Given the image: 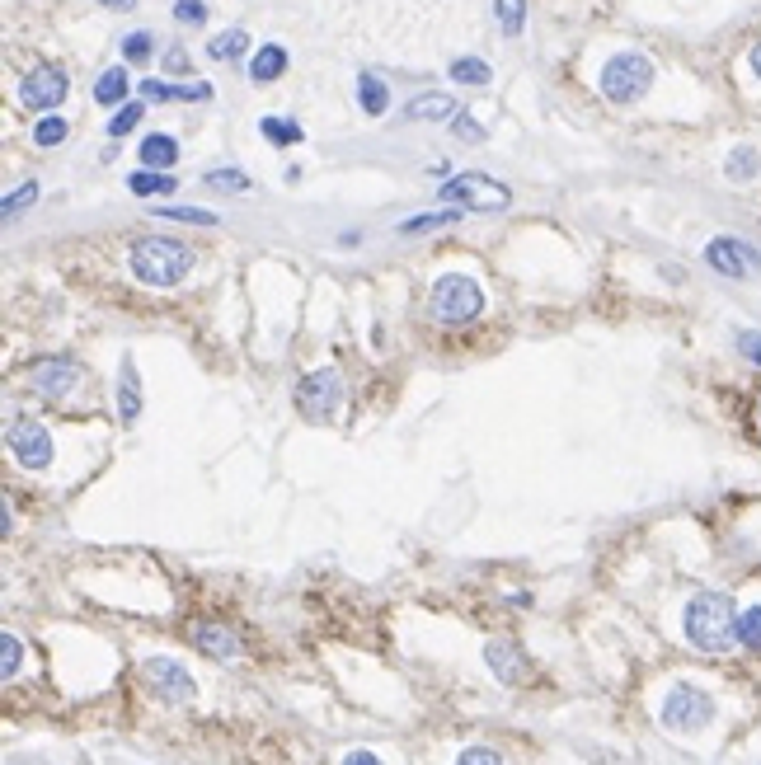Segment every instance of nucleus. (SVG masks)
Listing matches in <instances>:
<instances>
[{
    "instance_id": "nucleus-1",
    "label": "nucleus",
    "mask_w": 761,
    "mask_h": 765,
    "mask_svg": "<svg viewBox=\"0 0 761 765\" xmlns=\"http://www.w3.org/2000/svg\"><path fill=\"white\" fill-rule=\"evenodd\" d=\"M686 639L696 643L700 653H729L738 639V611L724 592H700L686 601Z\"/></svg>"
},
{
    "instance_id": "nucleus-2",
    "label": "nucleus",
    "mask_w": 761,
    "mask_h": 765,
    "mask_svg": "<svg viewBox=\"0 0 761 765\" xmlns=\"http://www.w3.org/2000/svg\"><path fill=\"white\" fill-rule=\"evenodd\" d=\"M188 268H193V249L179 245V240L146 235V240L132 245V273L146 287H174V282H184Z\"/></svg>"
},
{
    "instance_id": "nucleus-3",
    "label": "nucleus",
    "mask_w": 761,
    "mask_h": 765,
    "mask_svg": "<svg viewBox=\"0 0 761 765\" xmlns=\"http://www.w3.org/2000/svg\"><path fill=\"white\" fill-rule=\"evenodd\" d=\"M484 310V291L475 277L466 273H447L437 277L433 291H428V315L437 324H470Z\"/></svg>"
},
{
    "instance_id": "nucleus-4",
    "label": "nucleus",
    "mask_w": 761,
    "mask_h": 765,
    "mask_svg": "<svg viewBox=\"0 0 761 765\" xmlns=\"http://www.w3.org/2000/svg\"><path fill=\"white\" fill-rule=\"evenodd\" d=\"M653 85V62L644 52H621L602 66V94L611 104H635Z\"/></svg>"
},
{
    "instance_id": "nucleus-5",
    "label": "nucleus",
    "mask_w": 761,
    "mask_h": 765,
    "mask_svg": "<svg viewBox=\"0 0 761 765\" xmlns=\"http://www.w3.org/2000/svg\"><path fill=\"white\" fill-rule=\"evenodd\" d=\"M437 198L451 202V207H470V212H503L513 202V193L498 179H489V174H456V179L442 184Z\"/></svg>"
},
{
    "instance_id": "nucleus-6",
    "label": "nucleus",
    "mask_w": 761,
    "mask_h": 765,
    "mask_svg": "<svg viewBox=\"0 0 761 765\" xmlns=\"http://www.w3.org/2000/svg\"><path fill=\"white\" fill-rule=\"evenodd\" d=\"M663 728H672V733H700L705 723L715 719V700L705 695L700 686H672L668 695H663Z\"/></svg>"
},
{
    "instance_id": "nucleus-7",
    "label": "nucleus",
    "mask_w": 761,
    "mask_h": 765,
    "mask_svg": "<svg viewBox=\"0 0 761 765\" xmlns=\"http://www.w3.org/2000/svg\"><path fill=\"white\" fill-rule=\"evenodd\" d=\"M339 399H343V376L334 367L311 371V376H301V385H296V404H301V414L311 418V423L334 418Z\"/></svg>"
},
{
    "instance_id": "nucleus-8",
    "label": "nucleus",
    "mask_w": 761,
    "mask_h": 765,
    "mask_svg": "<svg viewBox=\"0 0 761 765\" xmlns=\"http://www.w3.org/2000/svg\"><path fill=\"white\" fill-rule=\"evenodd\" d=\"M66 90H71V80H66V71L62 66H33L29 76L19 80V104L24 108H33V113H52V108L66 99Z\"/></svg>"
},
{
    "instance_id": "nucleus-9",
    "label": "nucleus",
    "mask_w": 761,
    "mask_h": 765,
    "mask_svg": "<svg viewBox=\"0 0 761 765\" xmlns=\"http://www.w3.org/2000/svg\"><path fill=\"white\" fill-rule=\"evenodd\" d=\"M5 442H10V456L24 465V470H47L52 465V437L38 418H15L5 428Z\"/></svg>"
},
{
    "instance_id": "nucleus-10",
    "label": "nucleus",
    "mask_w": 761,
    "mask_h": 765,
    "mask_svg": "<svg viewBox=\"0 0 761 765\" xmlns=\"http://www.w3.org/2000/svg\"><path fill=\"white\" fill-rule=\"evenodd\" d=\"M141 672H146V686L156 690L165 704H188L193 695H198L193 676H188L179 662H170V658H151L146 667H141Z\"/></svg>"
},
{
    "instance_id": "nucleus-11",
    "label": "nucleus",
    "mask_w": 761,
    "mask_h": 765,
    "mask_svg": "<svg viewBox=\"0 0 761 765\" xmlns=\"http://www.w3.org/2000/svg\"><path fill=\"white\" fill-rule=\"evenodd\" d=\"M33 390L38 395H47V399H62V395H71L80 385V367L76 362H66V357H52V362H38L33 367Z\"/></svg>"
},
{
    "instance_id": "nucleus-12",
    "label": "nucleus",
    "mask_w": 761,
    "mask_h": 765,
    "mask_svg": "<svg viewBox=\"0 0 761 765\" xmlns=\"http://www.w3.org/2000/svg\"><path fill=\"white\" fill-rule=\"evenodd\" d=\"M705 263H710L715 273H724V277H743L747 268H757V254H752L747 245H738L733 235H719V240L705 245Z\"/></svg>"
},
{
    "instance_id": "nucleus-13",
    "label": "nucleus",
    "mask_w": 761,
    "mask_h": 765,
    "mask_svg": "<svg viewBox=\"0 0 761 765\" xmlns=\"http://www.w3.org/2000/svg\"><path fill=\"white\" fill-rule=\"evenodd\" d=\"M484 662H489V667H494V676H498V681H508V686H513V681H527V658L517 653L513 643L494 639L489 648H484Z\"/></svg>"
},
{
    "instance_id": "nucleus-14",
    "label": "nucleus",
    "mask_w": 761,
    "mask_h": 765,
    "mask_svg": "<svg viewBox=\"0 0 761 765\" xmlns=\"http://www.w3.org/2000/svg\"><path fill=\"white\" fill-rule=\"evenodd\" d=\"M404 118L409 123H447V118H456V99L451 94H419V99L404 104Z\"/></svg>"
},
{
    "instance_id": "nucleus-15",
    "label": "nucleus",
    "mask_w": 761,
    "mask_h": 765,
    "mask_svg": "<svg viewBox=\"0 0 761 765\" xmlns=\"http://www.w3.org/2000/svg\"><path fill=\"white\" fill-rule=\"evenodd\" d=\"M137 414H141V381H137V367L123 362V371H118V418L132 428Z\"/></svg>"
},
{
    "instance_id": "nucleus-16",
    "label": "nucleus",
    "mask_w": 761,
    "mask_h": 765,
    "mask_svg": "<svg viewBox=\"0 0 761 765\" xmlns=\"http://www.w3.org/2000/svg\"><path fill=\"white\" fill-rule=\"evenodd\" d=\"M282 71H287V47H278V43H264L259 52H254V62H249V76L254 80H278Z\"/></svg>"
},
{
    "instance_id": "nucleus-17",
    "label": "nucleus",
    "mask_w": 761,
    "mask_h": 765,
    "mask_svg": "<svg viewBox=\"0 0 761 765\" xmlns=\"http://www.w3.org/2000/svg\"><path fill=\"white\" fill-rule=\"evenodd\" d=\"M174 160H179V141H174V137L156 132V137L141 141V165H146V169H170Z\"/></svg>"
},
{
    "instance_id": "nucleus-18",
    "label": "nucleus",
    "mask_w": 761,
    "mask_h": 765,
    "mask_svg": "<svg viewBox=\"0 0 761 765\" xmlns=\"http://www.w3.org/2000/svg\"><path fill=\"white\" fill-rule=\"evenodd\" d=\"M193 643H198L202 653H212V658H235V653H240V643H235L226 629H217V625H198V629H193Z\"/></svg>"
},
{
    "instance_id": "nucleus-19",
    "label": "nucleus",
    "mask_w": 761,
    "mask_h": 765,
    "mask_svg": "<svg viewBox=\"0 0 761 765\" xmlns=\"http://www.w3.org/2000/svg\"><path fill=\"white\" fill-rule=\"evenodd\" d=\"M174 174H160V169H141V174H127V188L137 198H160V193H174Z\"/></svg>"
},
{
    "instance_id": "nucleus-20",
    "label": "nucleus",
    "mask_w": 761,
    "mask_h": 765,
    "mask_svg": "<svg viewBox=\"0 0 761 765\" xmlns=\"http://www.w3.org/2000/svg\"><path fill=\"white\" fill-rule=\"evenodd\" d=\"M240 52H249V33L245 29H226V33H217V38L207 43V57H212V62H235Z\"/></svg>"
},
{
    "instance_id": "nucleus-21",
    "label": "nucleus",
    "mask_w": 761,
    "mask_h": 765,
    "mask_svg": "<svg viewBox=\"0 0 761 765\" xmlns=\"http://www.w3.org/2000/svg\"><path fill=\"white\" fill-rule=\"evenodd\" d=\"M94 99H99L104 108L123 104V99H127V71H123V66H113V71H104V76L94 80Z\"/></svg>"
},
{
    "instance_id": "nucleus-22",
    "label": "nucleus",
    "mask_w": 761,
    "mask_h": 765,
    "mask_svg": "<svg viewBox=\"0 0 761 765\" xmlns=\"http://www.w3.org/2000/svg\"><path fill=\"white\" fill-rule=\"evenodd\" d=\"M358 104L367 108L372 118H381V113L390 108V90H386V85H381L376 76H358Z\"/></svg>"
},
{
    "instance_id": "nucleus-23",
    "label": "nucleus",
    "mask_w": 761,
    "mask_h": 765,
    "mask_svg": "<svg viewBox=\"0 0 761 765\" xmlns=\"http://www.w3.org/2000/svg\"><path fill=\"white\" fill-rule=\"evenodd\" d=\"M761 169V155L752 151V146H738V151L729 155V165H724V174H729L733 184H747V179H757Z\"/></svg>"
},
{
    "instance_id": "nucleus-24",
    "label": "nucleus",
    "mask_w": 761,
    "mask_h": 765,
    "mask_svg": "<svg viewBox=\"0 0 761 765\" xmlns=\"http://www.w3.org/2000/svg\"><path fill=\"white\" fill-rule=\"evenodd\" d=\"M498 5V29L517 38V33L527 29V0H494Z\"/></svg>"
},
{
    "instance_id": "nucleus-25",
    "label": "nucleus",
    "mask_w": 761,
    "mask_h": 765,
    "mask_svg": "<svg viewBox=\"0 0 761 765\" xmlns=\"http://www.w3.org/2000/svg\"><path fill=\"white\" fill-rule=\"evenodd\" d=\"M451 80H456V85H489V66H484L480 57H456V62H451Z\"/></svg>"
},
{
    "instance_id": "nucleus-26",
    "label": "nucleus",
    "mask_w": 761,
    "mask_h": 765,
    "mask_svg": "<svg viewBox=\"0 0 761 765\" xmlns=\"http://www.w3.org/2000/svg\"><path fill=\"white\" fill-rule=\"evenodd\" d=\"M259 132H264L273 146H296V141H301V127H296L292 118H264V123H259Z\"/></svg>"
},
{
    "instance_id": "nucleus-27",
    "label": "nucleus",
    "mask_w": 761,
    "mask_h": 765,
    "mask_svg": "<svg viewBox=\"0 0 761 765\" xmlns=\"http://www.w3.org/2000/svg\"><path fill=\"white\" fill-rule=\"evenodd\" d=\"M738 643L752 648V653H761V606H747V611L738 615Z\"/></svg>"
},
{
    "instance_id": "nucleus-28",
    "label": "nucleus",
    "mask_w": 761,
    "mask_h": 765,
    "mask_svg": "<svg viewBox=\"0 0 761 765\" xmlns=\"http://www.w3.org/2000/svg\"><path fill=\"white\" fill-rule=\"evenodd\" d=\"M66 118H57V113H47V118H38V127H33V141L38 146H57V141H66Z\"/></svg>"
},
{
    "instance_id": "nucleus-29",
    "label": "nucleus",
    "mask_w": 761,
    "mask_h": 765,
    "mask_svg": "<svg viewBox=\"0 0 761 765\" xmlns=\"http://www.w3.org/2000/svg\"><path fill=\"white\" fill-rule=\"evenodd\" d=\"M141 113H146V104L141 99H132V104H123L118 113H113V123H109V137H127L132 127L141 123Z\"/></svg>"
},
{
    "instance_id": "nucleus-30",
    "label": "nucleus",
    "mask_w": 761,
    "mask_h": 765,
    "mask_svg": "<svg viewBox=\"0 0 761 765\" xmlns=\"http://www.w3.org/2000/svg\"><path fill=\"white\" fill-rule=\"evenodd\" d=\"M156 216H165V221H188V226H217V212H202V207H160Z\"/></svg>"
},
{
    "instance_id": "nucleus-31",
    "label": "nucleus",
    "mask_w": 761,
    "mask_h": 765,
    "mask_svg": "<svg viewBox=\"0 0 761 765\" xmlns=\"http://www.w3.org/2000/svg\"><path fill=\"white\" fill-rule=\"evenodd\" d=\"M207 188H221V193H245L249 174H240V169H212V174H207Z\"/></svg>"
},
{
    "instance_id": "nucleus-32",
    "label": "nucleus",
    "mask_w": 761,
    "mask_h": 765,
    "mask_svg": "<svg viewBox=\"0 0 761 765\" xmlns=\"http://www.w3.org/2000/svg\"><path fill=\"white\" fill-rule=\"evenodd\" d=\"M151 47H156V38H151V33H127V38H123V57H127V62H146V57H151Z\"/></svg>"
},
{
    "instance_id": "nucleus-33",
    "label": "nucleus",
    "mask_w": 761,
    "mask_h": 765,
    "mask_svg": "<svg viewBox=\"0 0 761 765\" xmlns=\"http://www.w3.org/2000/svg\"><path fill=\"white\" fill-rule=\"evenodd\" d=\"M33 198H38V184H24V188H15V193L5 198V207H0V212H5V216H19L24 207H33Z\"/></svg>"
},
{
    "instance_id": "nucleus-34",
    "label": "nucleus",
    "mask_w": 761,
    "mask_h": 765,
    "mask_svg": "<svg viewBox=\"0 0 761 765\" xmlns=\"http://www.w3.org/2000/svg\"><path fill=\"white\" fill-rule=\"evenodd\" d=\"M0 653H5V667H0V672H5V681H10V676H19V658H24V653H19L15 634H0Z\"/></svg>"
},
{
    "instance_id": "nucleus-35",
    "label": "nucleus",
    "mask_w": 761,
    "mask_h": 765,
    "mask_svg": "<svg viewBox=\"0 0 761 765\" xmlns=\"http://www.w3.org/2000/svg\"><path fill=\"white\" fill-rule=\"evenodd\" d=\"M447 221H456V212H433V216H414V221H404V235H419V230H433V226H447Z\"/></svg>"
},
{
    "instance_id": "nucleus-36",
    "label": "nucleus",
    "mask_w": 761,
    "mask_h": 765,
    "mask_svg": "<svg viewBox=\"0 0 761 765\" xmlns=\"http://www.w3.org/2000/svg\"><path fill=\"white\" fill-rule=\"evenodd\" d=\"M456 765H503V761H498V751H489V747H466L456 756Z\"/></svg>"
},
{
    "instance_id": "nucleus-37",
    "label": "nucleus",
    "mask_w": 761,
    "mask_h": 765,
    "mask_svg": "<svg viewBox=\"0 0 761 765\" xmlns=\"http://www.w3.org/2000/svg\"><path fill=\"white\" fill-rule=\"evenodd\" d=\"M174 19H184V24H202V19H207V5H202V0H179V5H174Z\"/></svg>"
},
{
    "instance_id": "nucleus-38",
    "label": "nucleus",
    "mask_w": 761,
    "mask_h": 765,
    "mask_svg": "<svg viewBox=\"0 0 761 765\" xmlns=\"http://www.w3.org/2000/svg\"><path fill=\"white\" fill-rule=\"evenodd\" d=\"M451 123H456V137H461V141H484V127L475 123V118H470V113H456V118H451Z\"/></svg>"
},
{
    "instance_id": "nucleus-39",
    "label": "nucleus",
    "mask_w": 761,
    "mask_h": 765,
    "mask_svg": "<svg viewBox=\"0 0 761 765\" xmlns=\"http://www.w3.org/2000/svg\"><path fill=\"white\" fill-rule=\"evenodd\" d=\"M137 90H141V99H156V104L174 99V85H165V80H141Z\"/></svg>"
},
{
    "instance_id": "nucleus-40",
    "label": "nucleus",
    "mask_w": 761,
    "mask_h": 765,
    "mask_svg": "<svg viewBox=\"0 0 761 765\" xmlns=\"http://www.w3.org/2000/svg\"><path fill=\"white\" fill-rule=\"evenodd\" d=\"M738 348H743L747 357H752V362L761 367V334H738Z\"/></svg>"
},
{
    "instance_id": "nucleus-41",
    "label": "nucleus",
    "mask_w": 761,
    "mask_h": 765,
    "mask_svg": "<svg viewBox=\"0 0 761 765\" xmlns=\"http://www.w3.org/2000/svg\"><path fill=\"white\" fill-rule=\"evenodd\" d=\"M343 765H381V756H376V751H348Z\"/></svg>"
},
{
    "instance_id": "nucleus-42",
    "label": "nucleus",
    "mask_w": 761,
    "mask_h": 765,
    "mask_svg": "<svg viewBox=\"0 0 761 765\" xmlns=\"http://www.w3.org/2000/svg\"><path fill=\"white\" fill-rule=\"evenodd\" d=\"M99 5H109V10H132L137 0H99Z\"/></svg>"
},
{
    "instance_id": "nucleus-43",
    "label": "nucleus",
    "mask_w": 761,
    "mask_h": 765,
    "mask_svg": "<svg viewBox=\"0 0 761 765\" xmlns=\"http://www.w3.org/2000/svg\"><path fill=\"white\" fill-rule=\"evenodd\" d=\"M752 71H757V76H761V43L752 47Z\"/></svg>"
}]
</instances>
